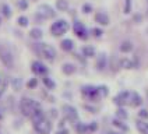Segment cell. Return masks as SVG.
I'll return each mask as SVG.
<instances>
[{
  "label": "cell",
  "mask_w": 148,
  "mask_h": 134,
  "mask_svg": "<svg viewBox=\"0 0 148 134\" xmlns=\"http://www.w3.org/2000/svg\"><path fill=\"white\" fill-rule=\"evenodd\" d=\"M82 13L84 14H90L91 11H92V6L91 4H88V3H85V4H82Z\"/></svg>",
  "instance_id": "cell-37"
},
{
  "label": "cell",
  "mask_w": 148,
  "mask_h": 134,
  "mask_svg": "<svg viewBox=\"0 0 148 134\" xmlns=\"http://www.w3.org/2000/svg\"><path fill=\"white\" fill-rule=\"evenodd\" d=\"M0 134H3V131H1V129H0Z\"/></svg>",
  "instance_id": "cell-45"
},
{
  "label": "cell",
  "mask_w": 148,
  "mask_h": 134,
  "mask_svg": "<svg viewBox=\"0 0 148 134\" xmlns=\"http://www.w3.org/2000/svg\"><path fill=\"white\" fill-rule=\"evenodd\" d=\"M0 84H1V78H0Z\"/></svg>",
  "instance_id": "cell-46"
},
{
  "label": "cell",
  "mask_w": 148,
  "mask_h": 134,
  "mask_svg": "<svg viewBox=\"0 0 148 134\" xmlns=\"http://www.w3.org/2000/svg\"><path fill=\"white\" fill-rule=\"evenodd\" d=\"M60 48L64 50V52H71L74 49V42L71 39H63L60 42Z\"/></svg>",
  "instance_id": "cell-21"
},
{
  "label": "cell",
  "mask_w": 148,
  "mask_h": 134,
  "mask_svg": "<svg viewBox=\"0 0 148 134\" xmlns=\"http://www.w3.org/2000/svg\"><path fill=\"white\" fill-rule=\"evenodd\" d=\"M132 50H133V43L130 41H124L120 45V52H123V53H129Z\"/></svg>",
  "instance_id": "cell-26"
},
{
  "label": "cell",
  "mask_w": 148,
  "mask_h": 134,
  "mask_svg": "<svg viewBox=\"0 0 148 134\" xmlns=\"http://www.w3.org/2000/svg\"><path fill=\"white\" fill-rule=\"evenodd\" d=\"M137 115H138V119L147 120V119H148V110H147V109H140Z\"/></svg>",
  "instance_id": "cell-33"
},
{
  "label": "cell",
  "mask_w": 148,
  "mask_h": 134,
  "mask_svg": "<svg viewBox=\"0 0 148 134\" xmlns=\"http://www.w3.org/2000/svg\"><path fill=\"white\" fill-rule=\"evenodd\" d=\"M55 134H70V131H69V129L63 127V129H59V130Z\"/></svg>",
  "instance_id": "cell-39"
},
{
  "label": "cell",
  "mask_w": 148,
  "mask_h": 134,
  "mask_svg": "<svg viewBox=\"0 0 148 134\" xmlns=\"http://www.w3.org/2000/svg\"><path fill=\"white\" fill-rule=\"evenodd\" d=\"M129 105L133 108H140L143 105V98L140 94L137 92H130V99H129Z\"/></svg>",
  "instance_id": "cell-12"
},
{
  "label": "cell",
  "mask_w": 148,
  "mask_h": 134,
  "mask_svg": "<svg viewBox=\"0 0 148 134\" xmlns=\"http://www.w3.org/2000/svg\"><path fill=\"white\" fill-rule=\"evenodd\" d=\"M69 28H70V25H69L66 20H56L50 25V34L53 36H62L69 31Z\"/></svg>",
  "instance_id": "cell-6"
},
{
  "label": "cell",
  "mask_w": 148,
  "mask_h": 134,
  "mask_svg": "<svg viewBox=\"0 0 148 134\" xmlns=\"http://www.w3.org/2000/svg\"><path fill=\"white\" fill-rule=\"evenodd\" d=\"M3 92H4V91H3V90H0V98H1V95H3Z\"/></svg>",
  "instance_id": "cell-44"
},
{
  "label": "cell",
  "mask_w": 148,
  "mask_h": 134,
  "mask_svg": "<svg viewBox=\"0 0 148 134\" xmlns=\"http://www.w3.org/2000/svg\"><path fill=\"white\" fill-rule=\"evenodd\" d=\"M132 11V0H126L124 1V13L129 14Z\"/></svg>",
  "instance_id": "cell-38"
},
{
  "label": "cell",
  "mask_w": 148,
  "mask_h": 134,
  "mask_svg": "<svg viewBox=\"0 0 148 134\" xmlns=\"http://www.w3.org/2000/svg\"><path fill=\"white\" fill-rule=\"evenodd\" d=\"M81 52L82 56H85V57H94L95 56V49L92 46H84Z\"/></svg>",
  "instance_id": "cell-24"
},
{
  "label": "cell",
  "mask_w": 148,
  "mask_h": 134,
  "mask_svg": "<svg viewBox=\"0 0 148 134\" xmlns=\"http://www.w3.org/2000/svg\"><path fill=\"white\" fill-rule=\"evenodd\" d=\"M91 34H92V36H95V38H101L103 31H102L101 28H92V29H91Z\"/></svg>",
  "instance_id": "cell-34"
},
{
  "label": "cell",
  "mask_w": 148,
  "mask_h": 134,
  "mask_svg": "<svg viewBox=\"0 0 148 134\" xmlns=\"http://www.w3.org/2000/svg\"><path fill=\"white\" fill-rule=\"evenodd\" d=\"M46 116L49 117L50 120H55V119H58L59 117V110L58 109H55V108H52L49 112H48V115H46Z\"/></svg>",
  "instance_id": "cell-29"
},
{
  "label": "cell",
  "mask_w": 148,
  "mask_h": 134,
  "mask_svg": "<svg viewBox=\"0 0 148 134\" xmlns=\"http://www.w3.org/2000/svg\"><path fill=\"white\" fill-rule=\"evenodd\" d=\"M73 31L75 34V36L80 38V39H87L88 38V29L85 28V25L82 24L81 21H74Z\"/></svg>",
  "instance_id": "cell-8"
},
{
  "label": "cell",
  "mask_w": 148,
  "mask_h": 134,
  "mask_svg": "<svg viewBox=\"0 0 148 134\" xmlns=\"http://www.w3.org/2000/svg\"><path fill=\"white\" fill-rule=\"evenodd\" d=\"M38 14H41L45 20H49V18H55L56 17V11L50 7L49 4H41L38 7Z\"/></svg>",
  "instance_id": "cell-10"
},
{
  "label": "cell",
  "mask_w": 148,
  "mask_h": 134,
  "mask_svg": "<svg viewBox=\"0 0 148 134\" xmlns=\"http://www.w3.org/2000/svg\"><path fill=\"white\" fill-rule=\"evenodd\" d=\"M129 99H130V91H120L115 95L113 103L116 106H126L129 105Z\"/></svg>",
  "instance_id": "cell-9"
},
{
  "label": "cell",
  "mask_w": 148,
  "mask_h": 134,
  "mask_svg": "<svg viewBox=\"0 0 148 134\" xmlns=\"http://www.w3.org/2000/svg\"><path fill=\"white\" fill-rule=\"evenodd\" d=\"M32 1H36V0H32Z\"/></svg>",
  "instance_id": "cell-47"
},
{
  "label": "cell",
  "mask_w": 148,
  "mask_h": 134,
  "mask_svg": "<svg viewBox=\"0 0 148 134\" xmlns=\"http://www.w3.org/2000/svg\"><path fill=\"white\" fill-rule=\"evenodd\" d=\"M115 117L117 119H122V120H127V117H129V113H127V110L124 106H117L115 112Z\"/></svg>",
  "instance_id": "cell-20"
},
{
  "label": "cell",
  "mask_w": 148,
  "mask_h": 134,
  "mask_svg": "<svg viewBox=\"0 0 148 134\" xmlns=\"http://www.w3.org/2000/svg\"><path fill=\"white\" fill-rule=\"evenodd\" d=\"M36 85H38V80H36V78H31V80L27 83V87H28L29 90H35Z\"/></svg>",
  "instance_id": "cell-35"
},
{
  "label": "cell",
  "mask_w": 148,
  "mask_h": 134,
  "mask_svg": "<svg viewBox=\"0 0 148 134\" xmlns=\"http://www.w3.org/2000/svg\"><path fill=\"white\" fill-rule=\"evenodd\" d=\"M41 103L38 100L32 99V98H28V96H23L20 102H18V109H20V113L23 115L24 117H28L32 115V112L36 108H39Z\"/></svg>",
  "instance_id": "cell-2"
},
{
  "label": "cell",
  "mask_w": 148,
  "mask_h": 134,
  "mask_svg": "<svg viewBox=\"0 0 148 134\" xmlns=\"http://www.w3.org/2000/svg\"><path fill=\"white\" fill-rule=\"evenodd\" d=\"M97 70H99V71H102V70H105V67H108V57L105 53H101L98 56V59H97Z\"/></svg>",
  "instance_id": "cell-16"
},
{
  "label": "cell",
  "mask_w": 148,
  "mask_h": 134,
  "mask_svg": "<svg viewBox=\"0 0 148 134\" xmlns=\"http://www.w3.org/2000/svg\"><path fill=\"white\" fill-rule=\"evenodd\" d=\"M17 23H18V25L20 27H28V23H29V20L25 16H21V17H18V20H17Z\"/></svg>",
  "instance_id": "cell-30"
},
{
  "label": "cell",
  "mask_w": 148,
  "mask_h": 134,
  "mask_svg": "<svg viewBox=\"0 0 148 134\" xmlns=\"http://www.w3.org/2000/svg\"><path fill=\"white\" fill-rule=\"evenodd\" d=\"M74 127V131L77 134H90V131H88V123H82V122H75L73 124Z\"/></svg>",
  "instance_id": "cell-14"
},
{
  "label": "cell",
  "mask_w": 148,
  "mask_h": 134,
  "mask_svg": "<svg viewBox=\"0 0 148 134\" xmlns=\"http://www.w3.org/2000/svg\"><path fill=\"white\" fill-rule=\"evenodd\" d=\"M17 7L20 10H27L28 8V1L27 0H18L17 1Z\"/></svg>",
  "instance_id": "cell-32"
},
{
  "label": "cell",
  "mask_w": 148,
  "mask_h": 134,
  "mask_svg": "<svg viewBox=\"0 0 148 134\" xmlns=\"http://www.w3.org/2000/svg\"><path fill=\"white\" fill-rule=\"evenodd\" d=\"M4 116H6V109L3 108L1 105H0V122L4 119Z\"/></svg>",
  "instance_id": "cell-40"
},
{
  "label": "cell",
  "mask_w": 148,
  "mask_h": 134,
  "mask_svg": "<svg viewBox=\"0 0 148 134\" xmlns=\"http://www.w3.org/2000/svg\"><path fill=\"white\" fill-rule=\"evenodd\" d=\"M95 21H97L99 25H109V23H110V18H109V16H108V14L102 13V11H99V13H97V14H95Z\"/></svg>",
  "instance_id": "cell-17"
},
{
  "label": "cell",
  "mask_w": 148,
  "mask_h": 134,
  "mask_svg": "<svg viewBox=\"0 0 148 134\" xmlns=\"http://www.w3.org/2000/svg\"><path fill=\"white\" fill-rule=\"evenodd\" d=\"M34 50H35V53L39 56V57L45 59V60H48V62H53L56 56H58V53H56V49L49 45V43H34Z\"/></svg>",
  "instance_id": "cell-1"
},
{
  "label": "cell",
  "mask_w": 148,
  "mask_h": 134,
  "mask_svg": "<svg viewBox=\"0 0 148 134\" xmlns=\"http://www.w3.org/2000/svg\"><path fill=\"white\" fill-rule=\"evenodd\" d=\"M84 108L87 109V110H91V113H97V109L92 108V106H90V105H84Z\"/></svg>",
  "instance_id": "cell-42"
},
{
  "label": "cell",
  "mask_w": 148,
  "mask_h": 134,
  "mask_svg": "<svg viewBox=\"0 0 148 134\" xmlns=\"http://www.w3.org/2000/svg\"><path fill=\"white\" fill-rule=\"evenodd\" d=\"M98 130V123L94 120V122H90L88 123V131H90V134H94L95 131Z\"/></svg>",
  "instance_id": "cell-31"
},
{
  "label": "cell",
  "mask_w": 148,
  "mask_h": 134,
  "mask_svg": "<svg viewBox=\"0 0 148 134\" xmlns=\"http://www.w3.org/2000/svg\"><path fill=\"white\" fill-rule=\"evenodd\" d=\"M32 127H34V131L36 134H50L52 133V129H53V123L50 120L49 117H43L41 120L32 123Z\"/></svg>",
  "instance_id": "cell-4"
},
{
  "label": "cell",
  "mask_w": 148,
  "mask_h": 134,
  "mask_svg": "<svg viewBox=\"0 0 148 134\" xmlns=\"http://www.w3.org/2000/svg\"><path fill=\"white\" fill-rule=\"evenodd\" d=\"M75 66H74L73 63H64L63 66H62V71H63V74L66 75H71L75 73Z\"/></svg>",
  "instance_id": "cell-19"
},
{
  "label": "cell",
  "mask_w": 148,
  "mask_h": 134,
  "mask_svg": "<svg viewBox=\"0 0 148 134\" xmlns=\"http://www.w3.org/2000/svg\"><path fill=\"white\" fill-rule=\"evenodd\" d=\"M31 70H32L34 74L42 75V77L48 74V67L45 66L42 62H39V60H35V62H32V64H31Z\"/></svg>",
  "instance_id": "cell-11"
},
{
  "label": "cell",
  "mask_w": 148,
  "mask_h": 134,
  "mask_svg": "<svg viewBox=\"0 0 148 134\" xmlns=\"http://www.w3.org/2000/svg\"><path fill=\"white\" fill-rule=\"evenodd\" d=\"M106 134H122V131H119V130L117 131H108Z\"/></svg>",
  "instance_id": "cell-43"
},
{
  "label": "cell",
  "mask_w": 148,
  "mask_h": 134,
  "mask_svg": "<svg viewBox=\"0 0 148 134\" xmlns=\"http://www.w3.org/2000/svg\"><path fill=\"white\" fill-rule=\"evenodd\" d=\"M56 8H58L59 11H67L69 1L67 0H56Z\"/></svg>",
  "instance_id": "cell-25"
},
{
  "label": "cell",
  "mask_w": 148,
  "mask_h": 134,
  "mask_svg": "<svg viewBox=\"0 0 148 134\" xmlns=\"http://www.w3.org/2000/svg\"><path fill=\"white\" fill-rule=\"evenodd\" d=\"M62 112H63V117L66 119L67 122H70L71 124H74L75 122L80 120L77 109L74 108L73 105H70V103H64V105L62 106Z\"/></svg>",
  "instance_id": "cell-5"
},
{
  "label": "cell",
  "mask_w": 148,
  "mask_h": 134,
  "mask_svg": "<svg viewBox=\"0 0 148 134\" xmlns=\"http://www.w3.org/2000/svg\"><path fill=\"white\" fill-rule=\"evenodd\" d=\"M43 117H46V113L43 112L42 106H39V108H36L32 112V115L29 116V119H31V122H32V123H35V122L41 120V119H43Z\"/></svg>",
  "instance_id": "cell-15"
},
{
  "label": "cell",
  "mask_w": 148,
  "mask_h": 134,
  "mask_svg": "<svg viewBox=\"0 0 148 134\" xmlns=\"http://www.w3.org/2000/svg\"><path fill=\"white\" fill-rule=\"evenodd\" d=\"M21 85H23L21 78H13V80H11V87H13L14 91H20V90H21Z\"/></svg>",
  "instance_id": "cell-27"
},
{
  "label": "cell",
  "mask_w": 148,
  "mask_h": 134,
  "mask_svg": "<svg viewBox=\"0 0 148 134\" xmlns=\"http://www.w3.org/2000/svg\"><path fill=\"white\" fill-rule=\"evenodd\" d=\"M0 62L7 67V68H13L14 67V56L11 53V50L7 46H3L0 43Z\"/></svg>",
  "instance_id": "cell-7"
},
{
  "label": "cell",
  "mask_w": 148,
  "mask_h": 134,
  "mask_svg": "<svg viewBox=\"0 0 148 134\" xmlns=\"http://www.w3.org/2000/svg\"><path fill=\"white\" fill-rule=\"evenodd\" d=\"M29 36L35 39V41H38V39H41L42 36H43V32H42L41 28H32L31 31H29Z\"/></svg>",
  "instance_id": "cell-23"
},
{
  "label": "cell",
  "mask_w": 148,
  "mask_h": 134,
  "mask_svg": "<svg viewBox=\"0 0 148 134\" xmlns=\"http://www.w3.org/2000/svg\"><path fill=\"white\" fill-rule=\"evenodd\" d=\"M122 64H123L124 68H134V63H133L132 60H129V59L122 60Z\"/></svg>",
  "instance_id": "cell-36"
},
{
  "label": "cell",
  "mask_w": 148,
  "mask_h": 134,
  "mask_svg": "<svg viewBox=\"0 0 148 134\" xmlns=\"http://www.w3.org/2000/svg\"><path fill=\"white\" fill-rule=\"evenodd\" d=\"M112 126L113 127H116L119 131H122V133H126V131H129V126L124 123V120H122V119H117V117H113L112 119Z\"/></svg>",
  "instance_id": "cell-13"
},
{
  "label": "cell",
  "mask_w": 148,
  "mask_h": 134,
  "mask_svg": "<svg viewBox=\"0 0 148 134\" xmlns=\"http://www.w3.org/2000/svg\"><path fill=\"white\" fill-rule=\"evenodd\" d=\"M42 83H43V85L48 88V90H55L56 88V83L50 78V77H48V75H43V78H42Z\"/></svg>",
  "instance_id": "cell-22"
},
{
  "label": "cell",
  "mask_w": 148,
  "mask_h": 134,
  "mask_svg": "<svg viewBox=\"0 0 148 134\" xmlns=\"http://www.w3.org/2000/svg\"><path fill=\"white\" fill-rule=\"evenodd\" d=\"M136 127H137V130H138L141 134H148V122L147 120L138 119V120L136 122Z\"/></svg>",
  "instance_id": "cell-18"
},
{
  "label": "cell",
  "mask_w": 148,
  "mask_h": 134,
  "mask_svg": "<svg viewBox=\"0 0 148 134\" xmlns=\"http://www.w3.org/2000/svg\"><path fill=\"white\" fill-rule=\"evenodd\" d=\"M66 119L63 117V119H60V122H59V129H63V127H66Z\"/></svg>",
  "instance_id": "cell-41"
},
{
  "label": "cell",
  "mask_w": 148,
  "mask_h": 134,
  "mask_svg": "<svg viewBox=\"0 0 148 134\" xmlns=\"http://www.w3.org/2000/svg\"><path fill=\"white\" fill-rule=\"evenodd\" d=\"M81 95L84 99H87L88 102H99L102 99V92H101V88L99 87H95V85H82L81 87Z\"/></svg>",
  "instance_id": "cell-3"
},
{
  "label": "cell",
  "mask_w": 148,
  "mask_h": 134,
  "mask_svg": "<svg viewBox=\"0 0 148 134\" xmlns=\"http://www.w3.org/2000/svg\"><path fill=\"white\" fill-rule=\"evenodd\" d=\"M1 14H3V17H6V18L11 17V8H10L8 4H3L1 6Z\"/></svg>",
  "instance_id": "cell-28"
}]
</instances>
